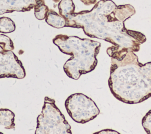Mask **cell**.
<instances>
[{"mask_svg": "<svg viewBox=\"0 0 151 134\" xmlns=\"http://www.w3.org/2000/svg\"><path fill=\"white\" fill-rule=\"evenodd\" d=\"M134 14L130 4L116 5L111 0H100L91 11L74 12L67 17L65 27L82 28L88 36L112 43L107 53L119 60L127 51H139L140 45L146 41L141 32L125 28L124 21Z\"/></svg>", "mask_w": 151, "mask_h": 134, "instance_id": "cell-1", "label": "cell"}, {"mask_svg": "<svg viewBox=\"0 0 151 134\" xmlns=\"http://www.w3.org/2000/svg\"><path fill=\"white\" fill-rule=\"evenodd\" d=\"M0 47L4 52L12 51L14 49L12 40L4 34H0Z\"/></svg>", "mask_w": 151, "mask_h": 134, "instance_id": "cell-13", "label": "cell"}, {"mask_svg": "<svg viewBox=\"0 0 151 134\" xmlns=\"http://www.w3.org/2000/svg\"><path fill=\"white\" fill-rule=\"evenodd\" d=\"M0 134H4V133H2V132H0Z\"/></svg>", "mask_w": 151, "mask_h": 134, "instance_id": "cell-18", "label": "cell"}, {"mask_svg": "<svg viewBox=\"0 0 151 134\" xmlns=\"http://www.w3.org/2000/svg\"><path fill=\"white\" fill-rule=\"evenodd\" d=\"M93 134H120V133L117 131H116L113 129H103V130L98 131L97 132H95Z\"/></svg>", "mask_w": 151, "mask_h": 134, "instance_id": "cell-15", "label": "cell"}, {"mask_svg": "<svg viewBox=\"0 0 151 134\" xmlns=\"http://www.w3.org/2000/svg\"><path fill=\"white\" fill-rule=\"evenodd\" d=\"M59 14L65 19L74 13L75 5L73 0H61L58 5Z\"/></svg>", "mask_w": 151, "mask_h": 134, "instance_id": "cell-10", "label": "cell"}, {"mask_svg": "<svg viewBox=\"0 0 151 134\" xmlns=\"http://www.w3.org/2000/svg\"><path fill=\"white\" fill-rule=\"evenodd\" d=\"M25 71L22 62L12 51L4 52L0 56V78L22 79Z\"/></svg>", "mask_w": 151, "mask_h": 134, "instance_id": "cell-6", "label": "cell"}, {"mask_svg": "<svg viewBox=\"0 0 151 134\" xmlns=\"http://www.w3.org/2000/svg\"><path fill=\"white\" fill-rule=\"evenodd\" d=\"M85 5H90L94 4L96 2V0H80Z\"/></svg>", "mask_w": 151, "mask_h": 134, "instance_id": "cell-16", "label": "cell"}, {"mask_svg": "<svg viewBox=\"0 0 151 134\" xmlns=\"http://www.w3.org/2000/svg\"><path fill=\"white\" fill-rule=\"evenodd\" d=\"M142 126L147 133V134H151V110L144 116L142 120Z\"/></svg>", "mask_w": 151, "mask_h": 134, "instance_id": "cell-14", "label": "cell"}, {"mask_svg": "<svg viewBox=\"0 0 151 134\" xmlns=\"http://www.w3.org/2000/svg\"><path fill=\"white\" fill-rule=\"evenodd\" d=\"M49 11L48 7L42 1L34 7V15L38 20H42L45 18L47 13Z\"/></svg>", "mask_w": 151, "mask_h": 134, "instance_id": "cell-12", "label": "cell"}, {"mask_svg": "<svg viewBox=\"0 0 151 134\" xmlns=\"http://www.w3.org/2000/svg\"><path fill=\"white\" fill-rule=\"evenodd\" d=\"M15 114L8 109H0V125L6 129L15 128Z\"/></svg>", "mask_w": 151, "mask_h": 134, "instance_id": "cell-8", "label": "cell"}, {"mask_svg": "<svg viewBox=\"0 0 151 134\" xmlns=\"http://www.w3.org/2000/svg\"><path fill=\"white\" fill-rule=\"evenodd\" d=\"M65 107L72 119L82 124L94 119L100 113L95 102L81 93L69 96L65 101Z\"/></svg>", "mask_w": 151, "mask_h": 134, "instance_id": "cell-5", "label": "cell"}, {"mask_svg": "<svg viewBox=\"0 0 151 134\" xmlns=\"http://www.w3.org/2000/svg\"><path fill=\"white\" fill-rule=\"evenodd\" d=\"M52 41L61 52L71 55L63 66L64 71L69 78L77 80L82 74L90 72L96 67L100 42L63 34L55 36Z\"/></svg>", "mask_w": 151, "mask_h": 134, "instance_id": "cell-3", "label": "cell"}, {"mask_svg": "<svg viewBox=\"0 0 151 134\" xmlns=\"http://www.w3.org/2000/svg\"><path fill=\"white\" fill-rule=\"evenodd\" d=\"M15 29V25L14 21L8 17L0 18V32L10 33ZM4 51L0 47V56L4 53Z\"/></svg>", "mask_w": 151, "mask_h": 134, "instance_id": "cell-11", "label": "cell"}, {"mask_svg": "<svg viewBox=\"0 0 151 134\" xmlns=\"http://www.w3.org/2000/svg\"><path fill=\"white\" fill-rule=\"evenodd\" d=\"M37 122L35 134H72L71 126L56 106L55 100L48 96L45 97Z\"/></svg>", "mask_w": 151, "mask_h": 134, "instance_id": "cell-4", "label": "cell"}, {"mask_svg": "<svg viewBox=\"0 0 151 134\" xmlns=\"http://www.w3.org/2000/svg\"><path fill=\"white\" fill-rule=\"evenodd\" d=\"M108 84L113 95L127 104L142 102L151 96V62L140 63L133 51L120 59H111Z\"/></svg>", "mask_w": 151, "mask_h": 134, "instance_id": "cell-2", "label": "cell"}, {"mask_svg": "<svg viewBox=\"0 0 151 134\" xmlns=\"http://www.w3.org/2000/svg\"><path fill=\"white\" fill-rule=\"evenodd\" d=\"M43 0H0V15L30 11Z\"/></svg>", "mask_w": 151, "mask_h": 134, "instance_id": "cell-7", "label": "cell"}, {"mask_svg": "<svg viewBox=\"0 0 151 134\" xmlns=\"http://www.w3.org/2000/svg\"><path fill=\"white\" fill-rule=\"evenodd\" d=\"M45 19L46 22L54 28H61L65 27L66 21L65 18L53 10H49Z\"/></svg>", "mask_w": 151, "mask_h": 134, "instance_id": "cell-9", "label": "cell"}, {"mask_svg": "<svg viewBox=\"0 0 151 134\" xmlns=\"http://www.w3.org/2000/svg\"><path fill=\"white\" fill-rule=\"evenodd\" d=\"M54 2H58L59 1H60V0H52Z\"/></svg>", "mask_w": 151, "mask_h": 134, "instance_id": "cell-17", "label": "cell"}]
</instances>
